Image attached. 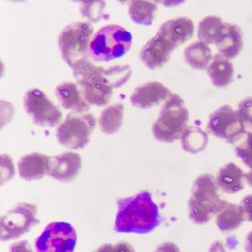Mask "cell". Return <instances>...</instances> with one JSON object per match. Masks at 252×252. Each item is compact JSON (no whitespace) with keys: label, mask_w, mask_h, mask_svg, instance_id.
I'll list each match as a JSON object with an SVG mask.
<instances>
[{"label":"cell","mask_w":252,"mask_h":252,"mask_svg":"<svg viewBox=\"0 0 252 252\" xmlns=\"http://www.w3.org/2000/svg\"><path fill=\"white\" fill-rule=\"evenodd\" d=\"M184 58L189 66L196 70H205L212 59V53L209 46L203 42H195L184 51Z\"/></svg>","instance_id":"21"},{"label":"cell","mask_w":252,"mask_h":252,"mask_svg":"<svg viewBox=\"0 0 252 252\" xmlns=\"http://www.w3.org/2000/svg\"><path fill=\"white\" fill-rule=\"evenodd\" d=\"M172 93L159 82H149L137 87L130 97L132 105L138 109H147L167 100Z\"/></svg>","instance_id":"14"},{"label":"cell","mask_w":252,"mask_h":252,"mask_svg":"<svg viewBox=\"0 0 252 252\" xmlns=\"http://www.w3.org/2000/svg\"><path fill=\"white\" fill-rule=\"evenodd\" d=\"M82 167V159L78 153L64 152L50 157L46 174L63 183H70L78 177Z\"/></svg>","instance_id":"13"},{"label":"cell","mask_w":252,"mask_h":252,"mask_svg":"<svg viewBox=\"0 0 252 252\" xmlns=\"http://www.w3.org/2000/svg\"><path fill=\"white\" fill-rule=\"evenodd\" d=\"M23 105L34 124L41 127H55L62 120L60 110L40 89H29L24 96Z\"/></svg>","instance_id":"11"},{"label":"cell","mask_w":252,"mask_h":252,"mask_svg":"<svg viewBox=\"0 0 252 252\" xmlns=\"http://www.w3.org/2000/svg\"><path fill=\"white\" fill-rule=\"evenodd\" d=\"M189 114L184 100L172 94L152 126V133L158 141L172 143L177 141L187 128Z\"/></svg>","instance_id":"6"},{"label":"cell","mask_w":252,"mask_h":252,"mask_svg":"<svg viewBox=\"0 0 252 252\" xmlns=\"http://www.w3.org/2000/svg\"><path fill=\"white\" fill-rule=\"evenodd\" d=\"M78 241V235L72 224L64 222L49 223L35 241V247L40 252H73Z\"/></svg>","instance_id":"10"},{"label":"cell","mask_w":252,"mask_h":252,"mask_svg":"<svg viewBox=\"0 0 252 252\" xmlns=\"http://www.w3.org/2000/svg\"><path fill=\"white\" fill-rule=\"evenodd\" d=\"M193 32L194 24L189 18L167 20L141 50L140 57L142 63L151 70L162 67L169 61L175 49L191 39Z\"/></svg>","instance_id":"2"},{"label":"cell","mask_w":252,"mask_h":252,"mask_svg":"<svg viewBox=\"0 0 252 252\" xmlns=\"http://www.w3.org/2000/svg\"><path fill=\"white\" fill-rule=\"evenodd\" d=\"M215 45L221 55L229 59L235 58L243 48V33L241 28L237 25L225 24L223 33Z\"/></svg>","instance_id":"17"},{"label":"cell","mask_w":252,"mask_h":252,"mask_svg":"<svg viewBox=\"0 0 252 252\" xmlns=\"http://www.w3.org/2000/svg\"><path fill=\"white\" fill-rule=\"evenodd\" d=\"M55 94L64 109L81 113L89 111L90 109V104L87 103L80 89L75 83L71 82L61 83L56 88Z\"/></svg>","instance_id":"16"},{"label":"cell","mask_w":252,"mask_h":252,"mask_svg":"<svg viewBox=\"0 0 252 252\" xmlns=\"http://www.w3.org/2000/svg\"><path fill=\"white\" fill-rule=\"evenodd\" d=\"M245 220L241 205L227 203L216 215V225L222 231H232L241 226Z\"/></svg>","instance_id":"20"},{"label":"cell","mask_w":252,"mask_h":252,"mask_svg":"<svg viewBox=\"0 0 252 252\" xmlns=\"http://www.w3.org/2000/svg\"><path fill=\"white\" fill-rule=\"evenodd\" d=\"M158 6L150 1H132L129 8V16L135 23L151 26L155 18Z\"/></svg>","instance_id":"25"},{"label":"cell","mask_w":252,"mask_h":252,"mask_svg":"<svg viewBox=\"0 0 252 252\" xmlns=\"http://www.w3.org/2000/svg\"><path fill=\"white\" fill-rule=\"evenodd\" d=\"M226 201L220 198L216 181L209 173L201 175L192 188V196L189 200V218L196 224L208 223L217 215Z\"/></svg>","instance_id":"4"},{"label":"cell","mask_w":252,"mask_h":252,"mask_svg":"<svg viewBox=\"0 0 252 252\" xmlns=\"http://www.w3.org/2000/svg\"><path fill=\"white\" fill-rule=\"evenodd\" d=\"M235 152L247 167L252 168V132L247 131L241 141H238Z\"/></svg>","instance_id":"26"},{"label":"cell","mask_w":252,"mask_h":252,"mask_svg":"<svg viewBox=\"0 0 252 252\" xmlns=\"http://www.w3.org/2000/svg\"><path fill=\"white\" fill-rule=\"evenodd\" d=\"M95 126L96 119L92 114L70 113L57 129L58 142L69 149H83L89 143Z\"/></svg>","instance_id":"8"},{"label":"cell","mask_w":252,"mask_h":252,"mask_svg":"<svg viewBox=\"0 0 252 252\" xmlns=\"http://www.w3.org/2000/svg\"><path fill=\"white\" fill-rule=\"evenodd\" d=\"M117 205L116 232L146 235L160 225L159 209L149 192L119 199Z\"/></svg>","instance_id":"3"},{"label":"cell","mask_w":252,"mask_h":252,"mask_svg":"<svg viewBox=\"0 0 252 252\" xmlns=\"http://www.w3.org/2000/svg\"><path fill=\"white\" fill-rule=\"evenodd\" d=\"M245 178L247 180V184L252 188V168L249 172H247V174H245Z\"/></svg>","instance_id":"31"},{"label":"cell","mask_w":252,"mask_h":252,"mask_svg":"<svg viewBox=\"0 0 252 252\" xmlns=\"http://www.w3.org/2000/svg\"><path fill=\"white\" fill-rule=\"evenodd\" d=\"M132 34L119 25H108L94 34L89 44L91 58L97 62H110L123 57L132 46Z\"/></svg>","instance_id":"5"},{"label":"cell","mask_w":252,"mask_h":252,"mask_svg":"<svg viewBox=\"0 0 252 252\" xmlns=\"http://www.w3.org/2000/svg\"><path fill=\"white\" fill-rule=\"evenodd\" d=\"M37 209L34 204L20 203L6 213L0 222L1 241L15 240L29 232L40 220L36 217Z\"/></svg>","instance_id":"9"},{"label":"cell","mask_w":252,"mask_h":252,"mask_svg":"<svg viewBox=\"0 0 252 252\" xmlns=\"http://www.w3.org/2000/svg\"><path fill=\"white\" fill-rule=\"evenodd\" d=\"M225 24L220 18L210 15L201 21L198 29V37L201 42L209 45L216 43L224 30Z\"/></svg>","instance_id":"23"},{"label":"cell","mask_w":252,"mask_h":252,"mask_svg":"<svg viewBox=\"0 0 252 252\" xmlns=\"http://www.w3.org/2000/svg\"><path fill=\"white\" fill-rule=\"evenodd\" d=\"M246 250L247 252H252V231L247 235V240H246Z\"/></svg>","instance_id":"30"},{"label":"cell","mask_w":252,"mask_h":252,"mask_svg":"<svg viewBox=\"0 0 252 252\" xmlns=\"http://www.w3.org/2000/svg\"><path fill=\"white\" fill-rule=\"evenodd\" d=\"M208 74L215 86L226 87L234 79V66L229 58L223 55L216 54L209 63Z\"/></svg>","instance_id":"19"},{"label":"cell","mask_w":252,"mask_h":252,"mask_svg":"<svg viewBox=\"0 0 252 252\" xmlns=\"http://www.w3.org/2000/svg\"><path fill=\"white\" fill-rule=\"evenodd\" d=\"M93 32L94 27L86 21L70 24L61 32L58 47L63 60L72 68L88 60L89 40Z\"/></svg>","instance_id":"7"},{"label":"cell","mask_w":252,"mask_h":252,"mask_svg":"<svg viewBox=\"0 0 252 252\" xmlns=\"http://www.w3.org/2000/svg\"><path fill=\"white\" fill-rule=\"evenodd\" d=\"M50 157L40 152H32L20 158L18 170L20 178L26 181H36L48 171Z\"/></svg>","instance_id":"15"},{"label":"cell","mask_w":252,"mask_h":252,"mask_svg":"<svg viewBox=\"0 0 252 252\" xmlns=\"http://www.w3.org/2000/svg\"><path fill=\"white\" fill-rule=\"evenodd\" d=\"M183 149L191 153H198L206 148L208 135L198 126H190L181 135Z\"/></svg>","instance_id":"24"},{"label":"cell","mask_w":252,"mask_h":252,"mask_svg":"<svg viewBox=\"0 0 252 252\" xmlns=\"http://www.w3.org/2000/svg\"><path fill=\"white\" fill-rule=\"evenodd\" d=\"M237 114L247 130H252V97H247L241 102Z\"/></svg>","instance_id":"28"},{"label":"cell","mask_w":252,"mask_h":252,"mask_svg":"<svg viewBox=\"0 0 252 252\" xmlns=\"http://www.w3.org/2000/svg\"><path fill=\"white\" fill-rule=\"evenodd\" d=\"M124 106L122 103H116L107 107L103 110L99 119L102 132L107 135H114L121 129L123 125Z\"/></svg>","instance_id":"22"},{"label":"cell","mask_w":252,"mask_h":252,"mask_svg":"<svg viewBox=\"0 0 252 252\" xmlns=\"http://www.w3.org/2000/svg\"><path fill=\"white\" fill-rule=\"evenodd\" d=\"M72 69L84 99L89 104L98 107L108 104L113 89L122 86L132 74L129 65L103 68L89 60L78 63Z\"/></svg>","instance_id":"1"},{"label":"cell","mask_w":252,"mask_h":252,"mask_svg":"<svg viewBox=\"0 0 252 252\" xmlns=\"http://www.w3.org/2000/svg\"><path fill=\"white\" fill-rule=\"evenodd\" d=\"M241 209L243 210L245 220L252 222V195L246 196L241 200Z\"/></svg>","instance_id":"29"},{"label":"cell","mask_w":252,"mask_h":252,"mask_svg":"<svg viewBox=\"0 0 252 252\" xmlns=\"http://www.w3.org/2000/svg\"><path fill=\"white\" fill-rule=\"evenodd\" d=\"M81 6V13L83 16L89 20L96 22L100 20L103 9L105 7V2L103 1H85Z\"/></svg>","instance_id":"27"},{"label":"cell","mask_w":252,"mask_h":252,"mask_svg":"<svg viewBox=\"0 0 252 252\" xmlns=\"http://www.w3.org/2000/svg\"><path fill=\"white\" fill-rule=\"evenodd\" d=\"M245 174L235 163H228L223 166L216 178V184L223 192L234 194L244 189Z\"/></svg>","instance_id":"18"},{"label":"cell","mask_w":252,"mask_h":252,"mask_svg":"<svg viewBox=\"0 0 252 252\" xmlns=\"http://www.w3.org/2000/svg\"><path fill=\"white\" fill-rule=\"evenodd\" d=\"M208 128L215 136L230 144L237 143L247 132L237 112L229 105L222 106L210 115Z\"/></svg>","instance_id":"12"}]
</instances>
